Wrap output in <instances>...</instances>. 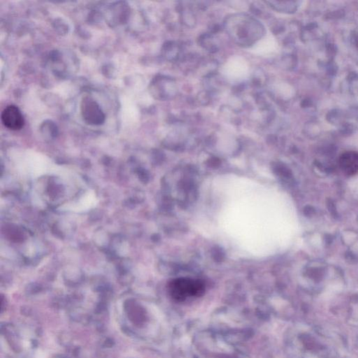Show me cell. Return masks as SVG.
<instances>
[{
  "mask_svg": "<svg viewBox=\"0 0 358 358\" xmlns=\"http://www.w3.org/2000/svg\"><path fill=\"white\" fill-rule=\"evenodd\" d=\"M164 52L167 60L175 62L179 58L181 47L175 42L169 41L164 46Z\"/></svg>",
  "mask_w": 358,
  "mask_h": 358,
  "instance_id": "8",
  "label": "cell"
},
{
  "mask_svg": "<svg viewBox=\"0 0 358 358\" xmlns=\"http://www.w3.org/2000/svg\"><path fill=\"white\" fill-rule=\"evenodd\" d=\"M169 292L174 300L182 302L188 298L203 295L205 292V285L198 279L181 278L170 282Z\"/></svg>",
  "mask_w": 358,
  "mask_h": 358,
  "instance_id": "2",
  "label": "cell"
},
{
  "mask_svg": "<svg viewBox=\"0 0 358 358\" xmlns=\"http://www.w3.org/2000/svg\"><path fill=\"white\" fill-rule=\"evenodd\" d=\"M341 168L349 175L358 172V153L348 151L341 155L340 159Z\"/></svg>",
  "mask_w": 358,
  "mask_h": 358,
  "instance_id": "6",
  "label": "cell"
},
{
  "mask_svg": "<svg viewBox=\"0 0 358 358\" xmlns=\"http://www.w3.org/2000/svg\"><path fill=\"white\" fill-rule=\"evenodd\" d=\"M224 28L237 45L242 47L253 46L265 35L263 24L246 13H235L225 18Z\"/></svg>",
  "mask_w": 358,
  "mask_h": 358,
  "instance_id": "1",
  "label": "cell"
},
{
  "mask_svg": "<svg viewBox=\"0 0 358 358\" xmlns=\"http://www.w3.org/2000/svg\"><path fill=\"white\" fill-rule=\"evenodd\" d=\"M153 94L159 99H172L176 95L177 88L175 80L171 78L159 77L152 84Z\"/></svg>",
  "mask_w": 358,
  "mask_h": 358,
  "instance_id": "4",
  "label": "cell"
},
{
  "mask_svg": "<svg viewBox=\"0 0 358 358\" xmlns=\"http://www.w3.org/2000/svg\"><path fill=\"white\" fill-rule=\"evenodd\" d=\"M181 21L187 27H193L196 24V18L189 9L182 8L181 11Z\"/></svg>",
  "mask_w": 358,
  "mask_h": 358,
  "instance_id": "9",
  "label": "cell"
},
{
  "mask_svg": "<svg viewBox=\"0 0 358 358\" xmlns=\"http://www.w3.org/2000/svg\"><path fill=\"white\" fill-rule=\"evenodd\" d=\"M198 43L204 49L207 50L210 53H216L219 49L217 41L214 35L210 33L202 34L198 38Z\"/></svg>",
  "mask_w": 358,
  "mask_h": 358,
  "instance_id": "7",
  "label": "cell"
},
{
  "mask_svg": "<svg viewBox=\"0 0 358 358\" xmlns=\"http://www.w3.org/2000/svg\"><path fill=\"white\" fill-rule=\"evenodd\" d=\"M1 121L9 130H19L25 123L23 116L17 106H8L1 113Z\"/></svg>",
  "mask_w": 358,
  "mask_h": 358,
  "instance_id": "5",
  "label": "cell"
},
{
  "mask_svg": "<svg viewBox=\"0 0 358 358\" xmlns=\"http://www.w3.org/2000/svg\"><path fill=\"white\" fill-rule=\"evenodd\" d=\"M81 110L83 120L89 125H102L105 120V116L100 106L90 97H85L83 99Z\"/></svg>",
  "mask_w": 358,
  "mask_h": 358,
  "instance_id": "3",
  "label": "cell"
}]
</instances>
